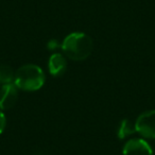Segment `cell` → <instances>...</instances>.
I'll list each match as a JSON object with an SVG mask.
<instances>
[{
  "label": "cell",
  "instance_id": "6da1fadb",
  "mask_svg": "<svg viewBox=\"0 0 155 155\" xmlns=\"http://www.w3.org/2000/svg\"><path fill=\"white\" fill-rule=\"evenodd\" d=\"M61 48L69 60L83 61L93 52L94 41L86 33L73 32L65 37Z\"/></svg>",
  "mask_w": 155,
  "mask_h": 155
},
{
  "label": "cell",
  "instance_id": "7a4b0ae2",
  "mask_svg": "<svg viewBox=\"0 0 155 155\" xmlns=\"http://www.w3.org/2000/svg\"><path fill=\"white\" fill-rule=\"evenodd\" d=\"M45 80V73L41 67L34 64H27L15 72L14 84L18 89L35 91L44 86Z\"/></svg>",
  "mask_w": 155,
  "mask_h": 155
},
{
  "label": "cell",
  "instance_id": "3957f363",
  "mask_svg": "<svg viewBox=\"0 0 155 155\" xmlns=\"http://www.w3.org/2000/svg\"><path fill=\"white\" fill-rule=\"evenodd\" d=\"M135 129L142 137L155 139V110L140 114L136 119Z\"/></svg>",
  "mask_w": 155,
  "mask_h": 155
},
{
  "label": "cell",
  "instance_id": "277c9868",
  "mask_svg": "<svg viewBox=\"0 0 155 155\" xmlns=\"http://www.w3.org/2000/svg\"><path fill=\"white\" fill-rule=\"evenodd\" d=\"M123 155H153L150 144L141 138H131L122 149Z\"/></svg>",
  "mask_w": 155,
  "mask_h": 155
},
{
  "label": "cell",
  "instance_id": "5b68a950",
  "mask_svg": "<svg viewBox=\"0 0 155 155\" xmlns=\"http://www.w3.org/2000/svg\"><path fill=\"white\" fill-rule=\"evenodd\" d=\"M18 100V88L14 83L3 84L0 89V110H10Z\"/></svg>",
  "mask_w": 155,
  "mask_h": 155
},
{
  "label": "cell",
  "instance_id": "8992f818",
  "mask_svg": "<svg viewBox=\"0 0 155 155\" xmlns=\"http://www.w3.org/2000/svg\"><path fill=\"white\" fill-rule=\"evenodd\" d=\"M49 71L53 77L58 78L62 77L65 73L67 68V61L63 54L61 53H53L49 58Z\"/></svg>",
  "mask_w": 155,
  "mask_h": 155
},
{
  "label": "cell",
  "instance_id": "52a82bcc",
  "mask_svg": "<svg viewBox=\"0 0 155 155\" xmlns=\"http://www.w3.org/2000/svg\"><path fill=\"white\" fill-rule=\"evenodd\" d=\"M15 80V72L13 68L7 64L0 65V83L11 84Z\"/></svg>",
  "mask_w": 155,
  "mask_h": 155
},
{
  "label": "cell",
  "instance_id": "ba28073f",
  "mask_svg": "<svg viewBox=\"0 0 155 155\" xmlns=\"http://www.w3.org/2000/svg\"><path fill=\"white\" fill-rule=\"evenodd\" d=\"M135 132H136L135 123L133 124V123L130 120H127V119H123V120L121 121L120 125H119L118 137L120 138V139H124L127 136L133 135Z\"/></svg>",
  "mask_w": 155,
  "mask_h": 155
},
{
  "label": "cell",
  "instance_id": "9c48e42d",
  "mask_svg": "<svg viewBox=\"0 0 155 155\" xmlns=\"http://www.w3.org/2000/svg\"><path fill=\"white\" fill-rule=\"evenodd\" d=\"M5 125H7V118H5V115L0 110V134H2V132L5 131Z\"/></svg>",
  "mask_w": 155,
  "mask_h": 155
},
{
  "label": "cell",
  "instance_id": "30bf717a",
  "mask_svg": "<svg viewBox=\"0 0 155 155\" xmlns=\"http://www.w3.org/2000/svg\"><path fill=\"white\" fill-rule=\"evenodd\" d=\"M60 47H62V45H61L56 39H51V41L48 43V49L49 50H55Z\"/></svg>",
  "mask_w": 155,
  "mask_h": 155
}]
</instances>
